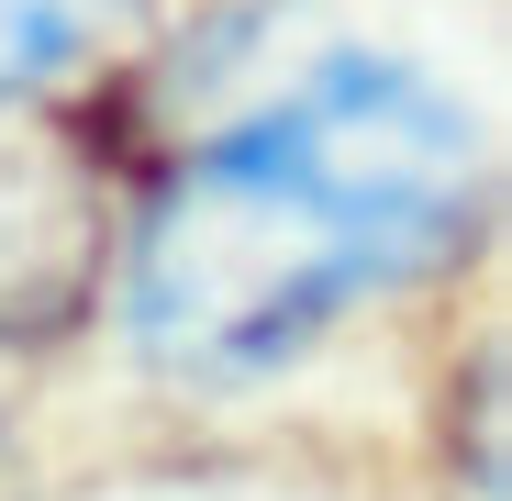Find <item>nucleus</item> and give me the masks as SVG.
<instances>
[{"label":"nucleus","mask_w":512,"mask_h":501,"mask_svg":"<svg viewBox=\"0 0 512 501\" xmlns=\"http://www.w3.org/2000/svg\"><path fill=\"white\" fill-rule=\"evenodd\" d=\"M490 145L401 56H323L234 134L190 145L134 223V346L167 379H268L334 312L446 268L479 234Z\"/></svg>","instance_id":"nucleus-1"},{"label":"nucleus","mask_w":512,"mask_h":501,"mask_svg":"<svg viewBox=\"0 0 512 501\" xmlns=\"http://www.w3.org/2000/svg\"><path fill=\"white\" fill-rule=\"evenodd\" d=\"M101 167L56 123H0V334H56L101 290Z\"/></svg>","instance_id":"nucleus-2"},{"label":"nucleus","mask_w":512,"mask_h":501,"mask_svg":"<svg viewBox=\"0 0 512 501\" xmlns=\"http://www.w3.org/2000/svg\"><path fill=\"white\" fill-rule=\"evenodd\" d=\"M134 0H0V123L45 112L78 67L112 45V23Z\"/></svg>","instance_id":"nucleus-3"},{"label":"nucleus","mask_w":512,"mask_h":501,"mask_svg":"<svg viewBox=\"0 0 512 501\" xmlns=\"http://www.w3.org/2000/svg\"><path fill=\"white\" fill-rule=\"evenodd\" d=\"M0 501H34V490H23V446H12V424H0Z\"/></svg>","instance_id":"nucleus-4"}]
</instances>
